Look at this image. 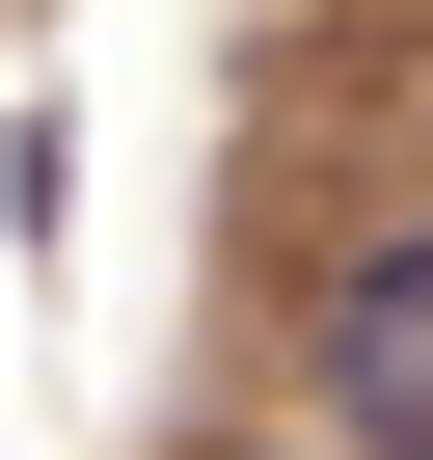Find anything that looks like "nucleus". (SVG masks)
I'll list each match as a JSON object with an SVG mask.
<instances>
[{"mask_svg": "<svg viewBox=\"0 0 433 460\" xmlns=\"http://www.w3.org/2000/svg\"><path fill=\"white\" fill-rule=\"evenodd\" d=\"M325 406L379 460H433V217H379V244L325 271Z\"/></svg>", "mask_w": 433, "mask_h": 460, "instance_id": "1", "label": "nucleus"}]
</instances>
